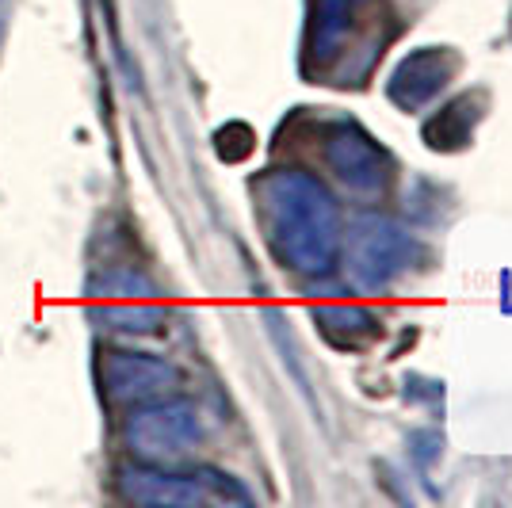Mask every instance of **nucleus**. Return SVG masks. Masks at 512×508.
Here are the masks:
<instances>
[{
  "label": "nucleus",
  "mask_w": 512,
  "mask_h": 508,
  "mask_svg": "<svg viewBox=\"0 0 512 508\" xmlns=\"http://www.w3.org/2000/svg\"><path fill=\"white\" fill-rule=\"evenodd\" d=\"M455 69H459V54L455 50H448V46H425V50H413L409 58H402L386 92H390V100L402 111H421V107L432 104L448 88Z\"/></svg>",
  "instance_id": "obj_7"
},
{
  "label": "nucleus",
  "mask_w": 512,
  "mask_h": 508,
  "mask_svg": "<svg viewBox=\"0 0 512 508\" xmlns=\"http://www.w3.org/2000/svg\"><path fill=\"white\" fill-rule=\"evenodd\" d=\"M127 444L138 463L176 466L199 447V417L192 405L172 398L138 405L127 421Z\"/></svg>",
  "instance_id": "obj_3"
},
{
  "label": "nucleus",
  "mask_w": 512,
  "mask_h": 508,
  "mask_svg": "<svg viewBox=\"0 0 512 508\" xmlns=\"http://www.w3.org/2000/svg\"><path fill=\"white\" fill-rule=\"evenodd\" d=\"M371 0H314V20H310V54L321 65H329L352 43L356 35V16Z\"/></svg>",
  "instance_id": "obj_9"
},
{
  "label": "nucleus",
  "mask_w": 512,
  "mask_h": 508,
  "mask_svg": "<svg viewBox=\"0 0 512 508\" xmlns=\"http://www.w3.org/2000/svg\"><path fill=\"white\" fill-rule=\"evenodd\" d=\"M474 107H470V96H463V100H455L451 107H444L432 123L425 127V138H428V146H463L470 138V127H474V115H470Z\"/></svg>",
  "instance_id": "obj_11"
},
{
  "label": "nucleus",
  "mask_w": 512,
  "mask_h": 508,
  "mask_svg": "<svg viewBox=\"0 0 512 508\" xmlns=\"http://www.w3.org/2000/svg\"><path fill=\"white\" fill-rule=\"evenodd\" d=\"M325 165L356 199H379L394 180L390 153L352 123H341L325 134Z\"/></svg>",
  "instance_id": "obj_4"
},
{
  "label": "nucleus",
  "mask_w": 512,
  "mask_h": 508,
  "mask_svg": "<svg viewBox=\"0 0 512 508\" xmlns=\"http://www.w3.org/2000/svg\"><path fill=\"white\" fill-rule=\"evenodd\" d=\"M318 321H321V333L333 340L337 348H348V352L367 348V344L379 340V321H375V314H367L363 306H344V302L321 306Z\"/></svg>",
  "instance_id": "obj_10"
},
{
  "label": "nucleus",
  "mask_w": 512,
  "mask_h": 508,
  "mask_svg": "<svg viewBox=\"0 0 512 508\" xmlns=\"http://www.w3.org/2000/svg\"><path fill=\"white\" fill-rule=\"evenodd\" d=\"M96 314L107 321V329H127V333H153L165 306L157 298V287L134 268H111L107 276L96 279Z\"/></svg>",
  "instance_id": "obj_5"
},
{
  "label": "nucleus",
  "mask_w": 512,
  "mask_h": 508,
  "mask_svg": "<svg viewBox=\"0 0 512 508\" xmlns=\"http://www.w3.org/2000/svg\"><path fill=\"white\" fill-rule=\"evenodd\" d=\"M256 211L268 249L287 272L318 279L341 264V203L314 172H264L256 180Z\"/></svg>",
  "instance_id": "obj_1"
},
{
  "label": "nucleus",
  "mask_w": 512,
  "mask_h": 508,
  "mask_svg": "<svg viewBox=\"0 0 512 508\" xmlns=\"http://www.w3.org/2000/svg\"><path fill=\"white\" fill-rule=\"evenodd\" d=\"M123 497L134 505H203L211 501L207 478H188V474H172L169 466H130L119 478Z\"/></svg>",
  "instance_id": "obj_8"
},
{
  "label": "nucleus",
  "mask_w": 512,
  "mask_h": 508,
  "mask_svg": "<svg viewBox=\"0 0 512 508\" xmlns=\"http://www.w3.org/2000/svg\"><path fill=\"white\" fill-rule=\"evenodd\" d=\"M417 256H421L417 237L386 214H360L341 237L344 272L360 291L390 287L394 279L413 268Z\"/></svg>",
  "instance_id": "obj_2"
},
{
  "label": "nucleus",
  "mask_w": 512,
  "mask_h": 508,
  "mask_svg": "<svg viewBox=\"0 0 512 508\" xmlns=\"http://www.w3.org/2000/svg\"><path fill=\"white\" fill-rule=\"evenodd\" d=\"M100 382H104L107 398L115 405H150L161 398H172L176 390V367L157 356H142V352H107L100 363Z\"/></svg>",
  "instance_id": "obj_6"
}]
</instances>
